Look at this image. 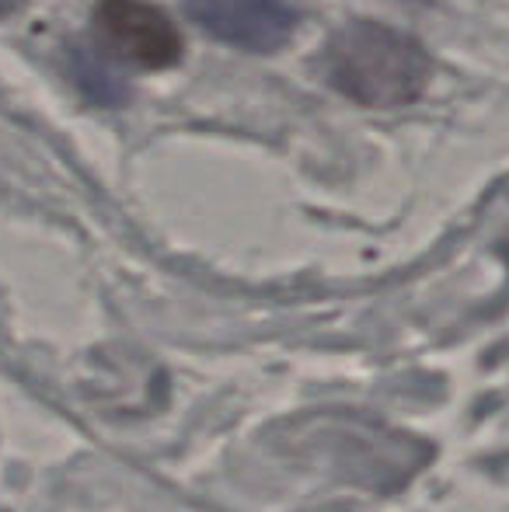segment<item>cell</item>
I'll return each mask as SVG.
<instances>
[{"label": "cell", "mask_w": 509, "mask_h": 512, "mask_svg": "<svg viewBox=\"0 0 509 512\" xmlns=\"http://www.w3.org/2000/svg\"><path fill=\"white\" fill-rule=\"evenodd\" d=\"M98 46L143 70H168L182 60V32L150 0H98L91 14Z\"/></svg>", "instance_id": "obj_2"}, {"label": "cell", "mask_w": 509, "mask_h": 512, "mask_svg": "<svg viewBox=\"0 0 509 512\" xmlns=\"http://www.w3.org/2000/svg\"><path fill=\"white\" fill-rule=\"evenodd\" d=\"M185 14L210 39L245 53H276L293 39L300 11L290 0H182Z\"/></svg>", "instance_id": "obj_3"}, {"label": "cell", "mask_w": 509, "mask_h": 512, "mask_svg": "<svg viewBox=\"0 0 509 512\" xmlns=\"http://www.w3.org/2000/svg\"><path fill=\"white\" fill-rule=\"evenodd\" d=\"M74 77H77V84H81V91H88L98 105H116L126 98L123 84L112 74H105L102 63L88 53H74Z\"/></svg>", "instance_id": "obj_4"}, {"label": "cell", "mask_w": 509, "mask_h": 512, "mask_svg": "<svg viewBox=\"0 0 509 512\" xmlns=\"http://www.w3.org/2000/svg\"><path fill=\"white\" fill-rule=\"evenodd\" d=\"M321 74L363 108L408 105L429 84V56L412 35L381 21H349L328 35Z\"/></svg>", "instance_id": "obj_1"}, {"label": "cell", "mask_w": 509, "mask_h": 512, "mask_svg": "<svg viewBox=\"0 0 509 512\" xmlns=\"http://www.w3.org/2000/svg\"><path fill=\"white\" fill-rule=\"evenodd\" d=\"M25 7V0H0V18H11Z\"/></svg>", "instance_id": "obj_5"}]
</instances>
